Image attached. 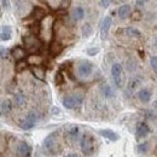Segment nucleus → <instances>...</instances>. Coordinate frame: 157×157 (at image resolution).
I'll return each instance as SVG.
<instances>
[{"instance_id": "a18cd8bd", "label": "nucleus", "mask_w": 157, "mask_h": 157, "mask_svg": "<svg viewBox=\"0 0 157 157\" xmlns=\"http://www.w3.org/2000/svg\"><path fill=\"white\" fill-rule=\"evenodd\" d=\"M156 155H157V150H156Z\"/></svg>"}, {"instance_id": "0eeeda50", "label": "nucleus", "mask_w": 157, "mask_h": 157, "mask_svg": "<svg viewBox=\"0 0 157 157\" xmlns=\"http://www.w3.org/2000/svg\"><path fill=\"white\" fill-rule=\"evenodd\" d=\"M92 70H93V65L88 60L81 62L78 67V74L80 78H88L92 74Z\"/></svg>"}, {"instance_id": "39448f33", "label": "nucleus", "mask_w": 157, "mask_h": 157, "mask_svg": "<svg viewBox=\"0 0 157 157\" xmlns=\"http://www.w3.org/2000/svg\"><path fill=\"white\" fill-rule=\"evenodd\" d=\"M80 147H81V151L83 152V155L90 156L93 152V138L91 137L90 134L85 133L81 138Z\"/></svg>"}, {"instance_id": "ea45409f", "label": "nucleus", "mask_w": 157, "mask_h": 157, "mask_svg": "<svg viewBox=\"0 0 157 157\" xmlns=\"http://www.w3.org/2000/svg\"><path fill=\"white\" fill-rule=\"evenodd\" d=\"M1 5H2V7H4V9H9V1H6V0H5V1H2V2H1Z\"/></svg>"}, {"instance_id": "aec40b11", "label": "nucleus", "mask_w": 157, "mask_h": 157, "mask_svg": "<svg viewBox=\"0 0 157 157\" xmlns=\"http://www.w3.org/2000/svg\"><path fill=\"white\" fill-rule=\"evenodd\" d=\"M131 12H132V7H131V5H122L120 9H118V16L121 17V18H127L129 15H131Z\"/></svg>"}, {"instance_id": "f704fd0d", "label": "nucleus", "mask_w": 157, "mask_h": 157, "mask_svg": "<svg viewBox=\"0 0 157 157\" xmlns=\"http://www.w3.org/2000/svg\"><path fill=\"white\" fill-rule=\"evenodd\" d=\"M150 63H151V67H152V69L157 71V56H154V57H151V59H150Z\"/></svg>"}, {"instance_id": "dca6fc26", "label": "nucleus", "mask_w": 157, "mask_h": 157, "mask_svg": "<svg viewBox=\"0 0 157 157\" xmlns=\"http://www.w3.org/2000/svg\"><path fill=\"white\" fill-rule=\"evenodd\" d=\"M99 134L103 136L104 138H106V139H109V140H111V141L118 140L117 133H115L114 131H110V129H100L99 131Z\"/></svg>"}, {"instance_id": "9b49d317", "label": "nucleus", "mask_w": 157, "mask_h": 157, "mask_svg": "<svg viewBox=\"0 0 157 157\" xmlns=\"http://www.w3.org/2000/svg\"><path fill=\"white\" fill-rule=\"evenodd\" d=\"M25 56H27V51H25L23 47H21V46H16V47L12 50V57L16 59L17 62L24 60Z\"/></svg>"}, {"instance_id": "a878e982", "label": "nucleus", "mask_w": 157, "mask_h": 157, "mask_svg": "<svg viewBox=\"0 0 157 157\" xmlns=\"http://www.w3.org/2000/svg\"><path fill=\"white\" fill-rule=\"evenodd\" d=\"M39 113L38 111H30V113H28V115L25 116V120L27 121H29L30 123H33V124H36V122H38V120H39Z\"/></svg>"}, {"instance_id": "f257e3e1", "label": "nucleus", "mask_w": 157, "mask_h": 157, "mask_svg": "<svg viewBox=\"0 0 157 157\" xmlns=\"http://www.w3.org/2000/svg\"><path fill=\"white\" fill-rule=\"evenodd\" d=\"M83 93L81 92H75V93H71V94H68L63 98V105L67 108V109H74V108H78L82 104L83 101Z\"/></svg>"}, {"instance_id": "1a4fd4ad", "label": "nucleus", "mask_w": 157, "mask_h": 157, "mask_svg": "<svg viewBox=\"0 0 157 157\" xmlns=\"http://www.w3.org/2000/svg\"><path fill=\"white\" fill-rule=\"evenodd\" d=\"M110 27H111V17H110V16H106V17L103 20L101 25H100V35H101V39H105V38H106Z\"/></svg>"}, {"instance_id": "37998d69", "label": "nucleus", "mask_w": 157, "mask_h": 157, "mask_svg": "<svg viewBox=\"0 0 157 157\" xmlns=\"http://www.w3.org/2000/svg\"><path fill=\"white\" fill-rule=\"evenodd\" d=\"M59 110L57 109V108H53V114H58Z\"/></svg>"}, {"instance_id": "79ce46f5", "label": "nucleus", "mask_w": 157, "mask_h": 157, "mask_svg": "<svg viewBox=\"0 0 157 157\" xmlns=\"http://www.w3.org/2000/svg\"><path fill=\"white\" fill-rule=\"evenodd\" d=\"M154 47H155V50L157 51V38L155 39V42H154Z\"/></svg>"}, {"instance_id": "f03ea898", "label": "nucleus", "mask_w": 157, "mask_h": 157, "mask_svg": "<svg viewBox=\"0 0 157 157\" xmlns=\"http://www.w3.org/2000/svg\"><path fill=\"white\" fill-rule=\"evenodd\" d=\"M58 133H51L48 137H46V139L44 140V149L51 154V155H56L59 150V144H58Z\"/></svg>"}, {"instance_id": "a19ab883", "label": "nucleus", "mask_w": 157, "mask_h": 157, "mask_svg": "<svg viewBox=\"0 0 157 157\" xmlns=\"http://www.w3.org/2000/svg\"><path fill=\"white\" fill-rule=\"evenodd\" d=\"M64 157H78V154H74V152H71V154H68V155H65Z\"/></svg>"}, {"instance_id": "7ed1b4c3", "label": "nucleus", "mask_w": 157, "mask_h": 157, "mask_svg": "<svg viewBox=\"0 0 157 157\" xmlns=\"http://www.w3.org/2000/svg\"><path fill=\"white\" fill-rule=\"evenodd\" d=\"M23 42H24V46L27 48V51L30 53V55H36L39 52V50L41 48L42 44L35 35H27L23 38Z\"/></svg>"}, {"instance_id": "4468645a", "label": "nucleus", "mask_w": 157, "mask_h": 157, "mask_svg": "<svg viewBox=\"0 0 157 157\" xmlns=\"http://www.w3.org/2000/svg\"><path fill=\"white\" fill-rule=\"evenodd\" d=\"M13 101H15V105L18 106V108H22L27 103V97L23 92H17L15 96H13Z\"/></svg>"}, {"instance_id": "20e7f679", "label": "nucleus", "mask_w": 157, "mask_h": 157, "mask_svg": "<svg viewBox=\"0 0 157 157\" xmlns=\"http://www.w3.org/2000/svg\"><path fill=\"white\" fill-rule=\"evenodd\" d=\"M52 29H53V20L50 16H46L41 21V24H40V33L42 38L45 40H50L52 35Z\"/></svg>"}, {"instance_id": "2eb2a0df", "label": "nucleus", "mask_w": 157, "mask_h": 157, "mask_svg": "<svg viewBox=\"0 0 157 157\" xmlns=\"http://www.w3.org/2000/svg\"><path fill=\"white\" fill-rule=\"evenodd\" d=\"M27 63L30 65H34V67H40L44 63V58L40 55H30L27 58Z\"/></svg>"}, {"instance_id": "423d86ee", "label": "nucleus", "mask_w": 157, "mask_h": 157, "mask_svg": "<svg viewBox=\"0 0 157 157\" xmlns=\"http://www.w3.org/2000/svg\"><path fill=\"white\" fill-rule=\"evenodd\" d=\"M111 75L114 78V82L117 87H122L123 85V70H122V65L120 63H114L111 67Z\"/></svg>"}, {"instance_id": "72a5a7b5", "label": "nucleus", "mask_w": 157, "mask_h": 157, "mask_svg": "<svg viewBox=\"0 0 157 157\" xmlns=\"http://www.w3.org/2000/svg\"><path fill=\"white\" fill-rule=\"evenodd\" d=\"M55 82H56V85H62V83L64 82V78H63V75H62L60 73H57V74H56V76H55Z\"/></svg>"}, {"instance_id": "412c9836", "label": "nucleus", "mask_w": 157, "mask_h": 157, "mask_svg": "<svg viewBox=\"0 0 157 157\" xmlns=\"http://www.w3.org/2000/svg\"><path fill=\"white\" fill-rule=\"evenodd\" d=\"M100 91H101V93H103V96H104L105 98H113V97H114V90H113V87H111L110 85H108V83H104V85L101 86Z\"/></svg>"}, {"instance_id": "9d476101", "label": "nucleus", "mask_w": 157, "mask_h": 157, "mask_svg": "<svg viewBox=\"0 0 157 157\" xmlns=\"http://www.w3.org/2000/svg\"><path fill=\"white\" fill-rule=\"evenodd\" d=\"M80 136V128L78 126H71L67 131V138L69 141H75Z\"/></svg>"}, {"instance_id": "4be33fe9", "label": "nucleus", "mask_w": 157, "mask_h": 157, "mask_svg": "<svg viewBox=\"0 0 157 157\" xmlns=\"http://www.w3.org/2000/svg\"><path fill=\"white\" fill-rule=\"evenodd\" d=\"M10 39H11V28L9 25H4L1 28V32H0V40L7 41Z\"/></svg>"}, {"instance_id": "6ab92c4d", "label": "nucleus", "mask_w": 157, "mask_h": 157, "mask_svg": "<svg viewBox=\"0 0 157 157\" xmlns=\"http://www.w3.org/2000/svg\"><path fill=\"white\" fill-rule=\"evenodd\" d=\"M32 74L38 80H45V76H46L45 69L42 67H33L32 68Z\"/></svg>"}, {"instance_id": "58836bf2", "label": "nucleus", "mask_w": 157, "mask_h": 157, "mask_svg": "<svg viewBox=\"0 0 157 157\" xmlns=\"http://www.w3.org/2000/svg\"><path fill=\"white\" fill-rule=\"evenodd\" d=\"M97 52H98V48H90V50L87 51V53L91 55V56H94Z\"/></svg>"}, {"instance_id": "393cba45", "label": "nucleus", "mask_w": 157, "mask_h": 157, "mask_svg": "<svg viewBox=\"0 0 157 157\" xmlns=\"http://www.w3.org/2000/svg\"><path fill=\"white\" fill-rule=\"evenodd\" d=\"M122 32L126 33V35H128V36H131V38H140V36H141V33H140L138 29L133 28V27L126 28V29H123Z\"/></svg>"}, {"instance_id": "c756f323", "label": "nucleus", "mask_w": 157, "mask_h": 157, "mask_svg": "<svg viewBox=\"0 0 157 157\" xmlns=\"http://www.w3.org/2000/svg\"><path fill=\"white\" fill-rule=\"evenodd\" d=\"M82 34H83L85 38H88V36L92 34V27H91L88 23L83 24V27H82Z\"/></svg>"}, {"instance_id": "6e6552de", "label": "nucleus", "mask_w": 157, "mask_h": 157, "mask_svg": "<svg viewBox=\"0 0 157 157\" xmlns=\"http://www.w3.org/2000/svg\"><path fill=\"white\" fill-rule=\"evenodd\" d=\"M17 155H18V157H30V155H32L30 145L25 141H21L17 146Z\"/></svg>"}, {"instance_id": "5701e85b", "label": "nucleus", "mask_w": 157, "mask_h": 157, "mask_svg": "<svg viewBox=\"0 0 157 157\" xmlns=\"http://www.w3.org/2000/svg\"><path fill=\"white\" fill-rule=\"evenodd\" d=\"M138 97L140 99V101L147 103V101H150V99H151V93H150L149 90H145V88H144V90H140V91H139Z\"/></svg>"}, {"instance_id": "b1692460", "label": "nucleus", "mask_w": 157, "mask_h": 157, "mask_svg": "<svg viewBox=\"0 0 157 157\" xmlns=\"http://www.w3.org/2000/svg\"><path fill=\"white\" fill-rule=\"evenodd\" d=\"M32 16H33L35 20L42 21L44 18H45V17H46V12H45V11H44L41 7H34Z\"/></svg>"}, {"instance_id": "a211bd4d", "label": "nucleus", "mask_w": 157, "mask_h": 157, "mask_svg": "<svg viewBox=\"0 0 157 157\" xmlns=\"http://www.w3.org/2000/svg\"><path fill=\"white\" fill-rule=\"evenodd\" d=\"M83 17H85V10H83V7L78 6V7H75V9L73 10V12H71V18L74 21H80V20H82Z\"/></svg>"}, {"instance_id": "f8f14e48", "label": "nucleus", "mask_w": 157, "mask_h": 157, "mask_svg": "<svg viewBox=\"0 0 157 157\" xmlns=\"http://www.w3.org/2000/svg\"><path fill=\"white\" fill-rule=\"evenodd\" d=\"M11 111H12V103H11V100H7V99L4 100L0 104V115L7 116Z\"/></svg>"}, {"instance_id": "c85d7f7f", "label": "nucleus", "mask_w": 157, "mask_h": 157, "mask_svg": "<svg viewBox=\"0 0 157 157\" xmlns=\"http://www.w3.org/2000/svg\"><path fill=\"white\" fill-rule=\"evenodd\" d=\"M137 150L139 154H146V152L149 151V143H147V141H144V143L139 144Z\"/></svg>"}, {"instance_id": "473e14b6", "label": "nucleus", "mask_w": 157, "mask_h": 157, "mask_svg": "<svg viewBox=\"0 0 157 157\" xmlns=\"http://www.w3.org/2000/svg\"><path fill=\"white\" fill-rule=\"evenodd\" d=\"M15 88H16V82L13 81H11V82H9L7 85H6V91L9 92V93H13V91H15Z\"/></svg>"}, {"instance_id": "cd10ccee", "label": "nucleus", "mask_w": 157, "mask_h": 157, "mask_svg": "<svg viewBox=\"0 0 157 157\" xmlns=\"http://www.w3.org/2000/svg\"><path fill=\"white\" fill-rule=\"evenodd\" d=\"M28 63H27V60H20V62H17L16 63V71L17 73H22V71H24L27 68H28Z\"/></svg>"}, {"instance_id": "7c9ffc66", "label": "nucleus", "mask_w": 157, "mask_h": 157, "mask_svg": "<svg viewBox=\"0 0 157 157\" xmlns=\"http://www.w3.org/2000/svg\"><path fill=\"white\" fill-rule=\"evenodd\" d=\"M34 126H35V124L30 123V122H29V121H27L25 118H24V120H22V121H20V127L21 128H23V129H32Z\"/></svg>"}, {"instance_id": "4c0bfd02", "label": "nucleus", "mask_w": 157, "mask_h": 157, "mask_svg": "<svg viewBox=\"0 0 157 157\" xmlns=\"http://www.w3.org/2000/svg\"><path fill=\"white\" fill-rule=\"evenodd\" d=\"M99 5L103 6V7H108L110 5V1H108V0H100L99 1Z\"/></svg>"}, {"instance_id": "c03bdc74", "label": "nucleus", "mask_w": 157, "mask_h": 157, "mask_svg": "<svg viewBox=\"0 0 157 157\" xmlns=\"http://www.w3.org/2000/svg\"><path fill=\"white\" fill-rule=\"evenodd\" d=\"M145 2L144 1H137V5H144Z\"/></svg>"}, {"instance_id": "e433bc0d", "label": "nucleus", "mask_w": 157, "mask_h": 157, "mask_svg": "<svg viewBox=\"0 0 157 157\" xmlns=\"http://www.w3.org/2000/svg\"><path fill=\"white\" fill-rule=\"evenodd\" d=\"M69 5H70V1H69V0L62 1V4H60V9H67V7H69Z\"/></svg>"}, {"instance_id": "bb28decb", "label": "nucleus", "mask_w": 157, "mask_h": 157, "mask_svg": "<svg viewBox=\"0 0 157 157\" xmlns=\"http://www.w3.org/2000/svg\"><path fill=\"white\" fill-rule=\"evenodd\" d=\"M45 2H46V5H48V7L52 9V10H58V9H60V4H62L60 0H47V1H45Z\"/></svg>"}, {"instance_id": "c9c22d12", "label": "nucleus", "mask_w": 157, "mask_h": 157, "mask_svg": "<svg viewBox=\"0 0 157 157\" xmlns=\"http://www.w3.org/2000/svg\"><path fill=\"white\" fill-rule=\"evenodd\" d=\"M6 55H7V50H6L5 47L0 46V58H5Z\"/></svg>"}, {"instance_id": "ddd939ff", "label": "nucleus", "mask_w": 157, "mask_h": 157, "mask_svg": "<svg viewBox=\"0 0 157 157\" xmlns=\"http://www.w3.org/2000/svg\"><path fill=\"white\" fill-rule=\"evenodd\" d=\"M150 133V128L147 127L146 123H140L137 127V138L138 139H143Z\"/></svg>"}, {"instance_id": "2f4dec72", "label": "nucleus", "mask_w": 157, "mask_h": 157, "mask_svg": "<svg viewBox=\"0 0 157 157\" xmlns=\"http://www.w3.org/2000/svg\"><path fill=\"white\" fill-rule=\"evenodd\" d=\"M138 85H139V80H138V78L131 80V82H129V86H128V90H129V91H134V90L137 88Z\"/></svg>"}, {"instance_id": "f3484780", "label": "nucleus", "mask_w": 157, "mask_h": 157, "mask_svg": "<svg viewBox=\"0 0 157 157\" xmlns=\"http://www.w3.org/2000/svg\"><path fill=\"white\" fill-rule=\"evenodd\" d=\"M63 51V45L58 41H52L50 45V53L52 56H58L59 53Z\"/></svg>"}]
</instances>
